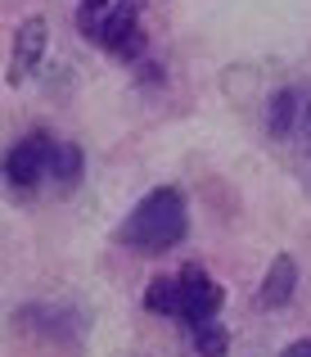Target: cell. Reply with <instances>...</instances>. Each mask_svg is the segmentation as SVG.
Listing matches in <instances>:
<instances>
[{
	"instance_id": "cell-3",
	"label": "cell",
	"mask_w": 311,
	"mask_h": 357,
	"mask_svg": "<svg viewBox=\"0 0 311 357\" xmlns=\"http://www.w3.org/2000/svg\"><path fill=\"white\" fill-rule=\"evenodd\" d=\"M54 145H59V140H50L45 131H32V136L18 140V145L5 154V176H9V185H14V190H36V185L50 176Z\"/></svg>"
},
{
	"instance_id": "cell-8",
	"label": "cell",
	"mask_w": 311,
	"mask_h": 357,
	"mask_svg": "<svg viewBox=\"0 0 311 357\" xmlns=\"http://www.w3.org/2000/svg\"><path fill=\"white\" fill-rule=\"evenodd\" d=\"M145 307L154 317H181L185 312V289H181V276H154L145 289Z\"/></svg>"
},
{
	"instance_id": "cell-7",
	"label": "cell",
	"mask_w": 311,
	"mask_h": 357,
	"mask_svg": "<svg viewBox=\"0 0 311 357\" xmlns=\"http://www.w3.org/2000/svg\"><path fill=\"white\" fill-rule=\"evenodd\" d=\"M298 118H303V96H298L294 86H285L280 96H271V105H266V131L271 136H294Z\"/></svg>"
},
{
	"instance_id": "cell-10",
	"label": "cell",
	"mask_w": 311,
	"mask_h": 357,
	"mask_svg": "<svg viewBox=\"0 0 311 357\" xmlns=\"http://www.w3.org/2000/svg\"><path fill=\"white\" fill-rule=\"evenodd\" d=\"M194 331V349H199V357H221L225 353V326H216V321H203V326H190Z\"/></svg>"
},
{
	"instance_id": "cell-1",
	"label": "cell",
	"mask_w": 311,
	"mask_h": 357,
	"mask_svg": "<svg viewBox=\"0 0 311 357\" xmlns=\"http://www.w3.org/2000/svg\"><path fill=\"white\" fill-rule=\"evenodd\" d=\"M185 227H190L185 195L176 190V185H158V190H149L145 199L122 218L118 240L127 244V249H140V253H167L172 244L185 240Z\"/></svg>"
},
{
	"instance_id": "cell-6",
	"label": "cell",
	"mask_w": 311,
	"mask_h": 357,
	"mask_svg": "<svg viewBox=\"0 0 311 357\" xmlns=\"http://www.w3.org/2000/svg\"><path fill=\"white\" fill-rule=\"evenodd\" d=\"M45 54V18H27L23 27H18L14 36V63H9V77H23V73H32L36 63H41Z\"/></svg>"
},
{
	"instance_id": "cell-11",
	"label": "cell",
	"mask_w": 311,
	"mask_h": 357,
	"mask_svg": "<svg viewBox=\"0 0 311 357\" xmlns=\"http://www.w3.org/2000/svg\"><path fill=\"white\" fill-rule=\"evenodd\" d=\"M298 131L311 140V96H303V118H298Z\"/></svg>"
},
{
	"instance_id": "cell-5",
	"label": "cell",
	"mask_w": 311,
	"mask_h": 357,
	"mask_svg": "<svg viewBox=\"0 0 311 357\" xmlns=\"http://www.w3.org/2000/svg\"><path fill=\"white\" fill-rule=\"evenodd\" d=\"M294 289H298V262L289 258V253H280V258L266 267V276H262L257 303L266 307V312H276V307H285L289 298H294Z\"/></svg>"
},
{
	"instance_id": "cell-2",
	"label": "cell",
	"mask_w": 311,
	"mask_h": 357,
	"mask_svg": "<svg viewBox=\"0 0 311 357\" xmlns=\"http://www.w3.org/2000/svg\"><path fill=\"white\" fill-rule=\"evenodd\" d=\"M77 32L95 45H109L113 54H140L145 36L136 23V0H81L77 9Z\"/></svg>"
},
{
	"instance_id": "cell-12",
	"label": "cell",
	"mask_w": 311,
	"mask_h": 357,
	"mask_svg": "<svg viewBox=\"0 0 311 357\" xmlns=\"http://www.w3.org/2000/svg\"><path fill=\"white\" fill-rule=\"evenodd\" d=\"M280 357H311V340H298V344H289Z\"/></svg>"
},
{
	"instance_id": "cell-4",
	"label": "cell",
	"mask_w": 311,
	"mask_h": 357,
	"mask_svg": "<svg viewBox=\"0 0 311 357\" xmlns=\"http://www.w3.org/2000/svg\"><path fill=\"white\" fill-rule=\"evenodd\" d=\"M181 289H185V312H181L185 321L190 326L216 321V312H221V303H225V289L216 285L203 267H185L181 271Z\"/></svg>"
},
{
	"instance_id": "cell-9",
	"label": "cell",
	"mask_w": 311,
	"mask_h": 357,
	"mask_svg": "<svg viewBox=\"0 0 311 357\" xmlns=\"http://www.w3.org/2000/svg\"><path fill=\"white\" fill-rule=\"evenodd\" d=\"M81 149L77 145H54V163H50V176L63 185V190H72V185L81 181Z\"/></svg>"
}]
</instances>
